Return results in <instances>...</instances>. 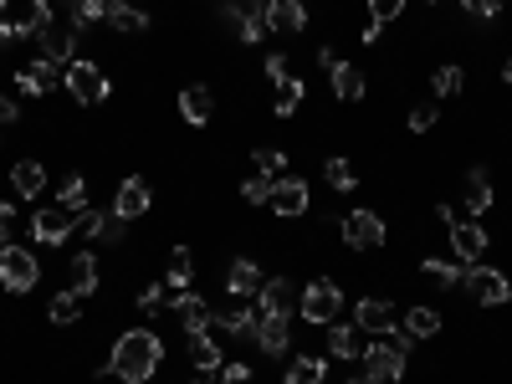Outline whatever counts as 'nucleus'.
I'll list each match as a JSON object with an SVG mask.
<instances>
[{"instance_id": "obj_30", "label": "nucleus", "mask_w": 512, "mask_h": 384, "mask_svg": "<svg viewBox=\"0 0 512 384\" xmlns=\"http://www.w3.org/2000/svg\"><path fill=\"white\" fill-rule=\"evenodd\" d=\"M52 21H57L52 0H26V6L16 11V31H21V36H41V31H47Z\"/></svg>"}, {"instance_id": "obj_61", "label": "nucleus", "mask_w": 512, "mask_h": 384, "mask_svg": "<svg viewBox=\"0 0 512 384\" xmlns=\"http://www.w3.org/2000/svg\"><path fill=\"white\" fill-rule=\"evenodd\" d=\"M149 384H154V379H149Z\"/></svg>"}, {"instance_id": "obj_32", "label": "nucleus", "mask_w": 512, "mask_h": 384, "mask_svg": "<svg viewBox=\"0 0 512 384\" xmlns=\"http://www.w3.org/2000/svg\"><path fill=\"white\" fill-rule=\"evenodd\" d=\"M400 328H405L410 338H436V333H441V313L425 308V303H415L410 313H400Z\"/></svg>"}, {"instance_id": "obj_16", "label": "nucleus", "mask_w": 512, "mask_h": 384, "mask_svg": "<svg viewBox=\"0 0 512 384\" xmlns=\"http://www.w3.org/2000/svg\"><path fill=\"white\" fill-rule=\"evenodd\" d=\"M169 318H175L185 333H205L210 318H216V308H210L200 292H175V303H169Z\"/></svg>"}, {"instance_id": "obj_21", "label": "nucleus", "mask_w": 512, "mask_h": 384, "mask_svg": "<svg viewBox=\"0 0 512 384\" xmlns=\"http://www.w3.org/2000/svg\"><path fill=\"white\" fill-rule=\"evenodd\" d=\"M267 26H272V36H303L308 6H303V0H272V6H267Z\"/></svg>"}, {"instance_id": "obj_51", "label": "nucleus", "mask_w": 512, "mask_h": 384, "mask_svg": "<svg viewBox=\"0 0 512 384\" xmlns=\"http://www.w3.org/2000/svg\"><path fill=\"white\" fill-rule=\"evenodd\" d=\"M21 118V108L11 103V98H0V128H6V123H16Z\"/></svg>"}, {"instance_id": "obj_36", "label": "nucleus", "mask_w": 512, "mask_h": 384, "mask_svg": "<svg viewBox=\"0 0 512 384\" xmlns=\"http://www.w3.org/2000/svg\"><path fill=\"white\" fill-rule=\"evenodd\" d=\"M431 88H436V98H456V93L466 88V72H461L456 62H446V67L431 72Z\"/></svg>"}, {"instance_id": "obj_13", "label": "nucleus", "mask_w": 512, "mask_h": 384, "mask_svg": "<svg viewBox=\"0 0 512 384\" xmlns=\"http://www.w3.org/2000/svg\"><path fill=\"white\" fill-rule=\"evenodd\" d=\"M149 205H154L149 180L128 175V180L118 185V195H113V216H118V221H139V216H149Z\"/></svg>"}, {"instance_id": "obj_54", "label": "nucleus", "mask_w": 512, "mask_h": 384, "mask_svg": "<svg viewBox=\"0 0 512 384\" xmlns=\"http://www.w3.org/2000/svg\"><path fill=\"white\" fill-rule=\"evenodd\" d=\"M190 384H221V374H195Z\"/></svg>"}, {"instance_id": "obj_38", "label": "nucleus", "mask_w": 512, "mask_h": 384, "mask_svg": "<svg viewBox=\"0 0 512 384\" xmlns=\"http://www.w3.org/2000/svg\"><path fill=\"white\" fill-rule=\"evenodd\" d=\"M57 205H67V210H88V180H82V175H67L62 190H57Z\"/></svg>"}, {"instance_id": "obj_52", "label": "nucleus", "mask_w": 512, "mask_h": 384, "mask_svg": "<svg viewBox=\"0 0 512 384\" xmlns=\"http://www.w3.org/2000/svg\"><path fill=\"white\" fill-rule=\"evenodd\" d=\"M338 62H344V57H338V52H333V47H318V67H328V72H333V67H338Z\"/></svg>"}, {"instance_id": "obj_11", "label": "nucleus", "mask_w": 512, "mask_h": 384, "mask_svg": "<svg viewBox=\"0 0 512 384\" xmlns=\"http://www.w3.org/2000/svg\"><path fill=\"white\" fill-rule=\"evenodd\" d=\"M267 205H272V216H282V221H297L308 210V180H297V175H282V180H272V195H267Z\"/></svg>"}, {"instance_id": "obj_5", "label": "nucleus", "mask_w": 512, "mask_h": 384, "mask_svg": "<svg viewBox=\"0 0 512 384\" xmlns=\"http://www.w3.org/2000/svg\"><path fill=\"white\" fill-rule=\"evenodd\" d=\"M297 308H303V318L313 328H328V323H338V308H344V287L333 277H313L303 287V297H297Z\"/></svg>"}, {"instance_id": "obj_40", "label": "nucleus", "mask_w": 512, "mask_h": 384, "mask_svg": "<svg viewBox=\"0 0 512 384\" xmlns=\"http://www.w3.org/2000/svg\"><path fill=\"white\" fill-rule=\"evenodd\" d=\"M164 303H169V282H164V277H159L154 287H144V292H139V313H144V318H154Z\"/></svg>"}, {"instance_id": "obj_42", "label": "nucleus", "mask_w": 512, "mask_h": 384, "mask_svg": "<svg viewBox=\"0 0 512 384\" xmlns=\"http://www.w3.org/2000/svg\"><path fill=\"white\" fill-rule=\"evenodd\" d=\"M405 6H410V0H369V21L390 26V21H400V16H405Z\"/></svg>"}, {"instance_id": "obj_50", "label": "nucleus", "mask_w": 512, "mask_h": 384, "mask_svg": "<svg viewBox=\"0 0 512 384\" xmlns=\"http://www.w3.org/2000/svg\"><path fill=\"white\" fill-rule=\"evenodd\" d=\"M379 36H384V26H379V21H369V26L359 31V41H364V47H379Z\"/></svg>"}, {"instance_id": "obj_53", "label": "nucleus", "mask_w": 512, "mask_h": 384, "mask_svg": "<svg viewBox=\"0 0 512 384\" xmlns=\"http://www.w3.org/2000/svg\"><path fill=\"white\" fill-rule=\"evenodd\" d=\"M52 11H67V21L82 11V0H52Z\"/></svg>"}, {"instance_id": "obj_25", "label": "nucleus", "mask_w": 512, "mask_h": 384, "mask_svg": "<svg viewBox=\"0 0 512 384\" xmlns=\"http://www.w3.org/2000/svg\"><path fill=\"white\" fill-rule=\"evenodd\" d=\"M262 282H267V272L256 267L251 256H236V262L226 267V287H231V297H246V303H251V297L262 292Z\"/></svg>"}, {"instance_id": "obj_29", "label": "nucleus", "mask_w": 512, "mask_h": 384, "mask_svg": "<svg viewBox=\"0 0 512 384\" xmlns=\"http://www.w3.org/2000/svg\"><path fill=\"white\" fill-rule=\"evenodd\" d=\"M164 282H169V292H190V282H195V251H190V246H175V251H169Z\"/></svg>"}, {"instance_id": "obj_15", "label": "nucleus", "mask_w": 512, "mask_h": 384, "mask_svg": "<svg viewBox=\"0 0 512 384\" xmlns=\"http://www.w3.org/2000/svg\"><path fill=\"white\" fill-rule=\"evenodd\" d=\"M210 328H221L226 338H236V344H256V308H246V297H236L231 308H221L216 318H210Z\"/></svg>"}, {"instance_id": "obj_26", "label": "nucleus", "mask_w": 512, "mask_h": 384, "mask_svg": "<svg viewBox=\"0 0 512 384\" xmlns=\"http://www.w3.org/2000/svg\"><path fill=\"white\" fill-rule=\"evenodd\" d=\"M11 190L21 200H41V190H47V164L41 159H16L11 164Z\"/></svg>"}, {"instance_id": "obj_33", "label": "nucleus", "mask_w": 512, "mask_h": 384, "mask_svg": "<svg viewBox=\"0 0 512 384\" xmlns=\"http://www.w3.org/2000/svg\"><path fill=\"white\" fill-rule=\"evenodd\" d=\"M323 379H328V364L313 359V354H297L287 364V374H282V384H323Z\"/></svg>"}, {"instance_id": "obj_44", "label": "nucleus", "mask_w": 512, "mask_h": 384, "mask_svg": "<svg viewBox=\"0 0 512 384\" xmlns=\"http://www.w3.org/2000/svg\"><path fill=\"white\" fill-rule=\"evenodd\" d=\"M502 6H507V0H461V11H466V16H477V21L502 16Z\"/></svg>"}, {"instance_id": "obj_27", "label": "nucleus", "mask_w": 512, "mask_h": 384, "mask_svg": "<svg viewBox=\"0 0 512 384\" xmlns=\"http://www.w3.org/2000/svg\"><path fill=\"white\" fill-rule=\"evenodd\" d=\"M328 82H333V98H344V103H359V98L369 93V82H364V72H359L354 62H338V67L328 72Z\"/></svg>"}, {"instance_id": "obj_59", "label": "nucleus", "mask_w": 512, "mask_h": 384, "mask_svg": "<svg viewBox=\"0 0 512 384\" xmlns=\"http://www.w3.org/2000/svg\"><path fill=\"white\" fill-rule=\"evenodd\" d=\"M0 134H6V128H0Z\"/></svg>"}, {"instance_id": "obj_34", "label": "nucleus", "mask_w": 512, "mask_h": 384, "mask_svg": "<svg viewBox=\"0 0 512 384\" xmlns=\"http://www.w3.org/2000/svg\"><path fill=\"white\" fill-rule=\"evenodd\" d=\"M420 277L436 282V287H456V282L466 277V262H441V256H425V262H420Z\"/></svg>"}, {"instance_id": "obj_28", "label": "nucleus", "mask_w": 512, "mask_h": 384, "mask_svg": "<svg viewBox=\"0 0 512 384\" xmlns=\"http://www.w3.org/2000/svg\"><path fill=\"white\" fill-rule=\"evenodd\" d=\"M303 98H308V82L297 77V72H287V77H277V98H272V113H277V118H292L297 108H303Z\"/></svg>"}, {"instance_id": "obj_2", "label": "nucleus", "mask_w": 512, "mask_h": 384, "mask_svg": "<svg viewBox=\"0 0 512 384\" xmlns=\"http://www.w3.org/2000/svg\"><path fill=\"white\" fill-rule=\"evenodd\" d=\"M405 359H410V333H405V328L390 333V338H374V344L364 349V369H369V379H379V384L405 379Z\"/></svg>"}, {"instance_id": "obj_23", "label": "nucleus", "mask_w": 512, "mask_h": 384, "mask_svg": "<svg viewBox=\"0 0 512 384\" xmlns=\"http://www.w3.org/2000/svg\"><path fill=\"white\" fill-rule=\"evenodd\" d=\"M292 303H297V292L287 277H267L262 292H256V313H272V318H292Z\"/></svg>"}, {"instance_id": "obj_49", "label": "nucleus", "mask_w": 512, "mask_h": 384, "mask_svg": "<svg viewBox=\"0 0 512 384\" xmlns=\"http://www.w3.org/2000/svg\"><path fill=\"white\" fill-rule=\"evenodd\" d=\"M11 41H21V31H16V21L0 16V47H11Z\"/></svg>"}, {"instance_id": "obj_58", "label": "nucleus", "mask_w": 512, "mask_h": 384, "mask_svg": "<svg viewBox=\"0 0 512 384\" xmlns=\"http://www.w3.org/2000/svg\"><path fill=\"white\" fill-rule=\"evenodd\" d=\"M262 6H272V0H262Z\"/></svg>"}, {"instance_id": "obj_19", "label": "nucleus", "mask_w": 512, "mask_h": 384, "mask_svg": "<svg viewBox=\"0 0 512 384\" xmlns=\"http://www.w3.org/2000/svg\"><path fill=\"white\" fill-rule=\"evenodd\" d=\"M57 77H62V67H57V62L36 57V62H26V67L16 72V88H21L26 98H47V93L57 88Z\"/></svg>"}, {"instance_id": "obj_37", "label": "nucleus", "mask_w": 512, "mask_h": 384, "mask_svg": "<svg viewBox=\"0 0 512 384\" xmlns=\"http://www.w3.org/2000/svg\"><path fill=\"white\" fill-rule=\"evenodd\" d=\"M77 303H82L77 292H57L52 303H47V318H52L57 328H72V323H77Z\"/></svg>"}, {"instance_id": "obj_24", "label": "nucleus", "mask_w": 512, "mask_h": 384, "mask_svg": "<svg viewBox=\"0 0 512 384\" xmlns=\"http://www.w3.org/2000/svg\"><path fill=\"white\" fill-rule=\"evenodd\" d=\"M98 282H103V272H98V256H93V251H77L72 262H67V292H77V297H93V292H98Z\"/></svg>"}, {"instance_id": "obj_39", "label": "nucleus", "mask_w": 512, "mask_h": 384, "mask_svg": "<svg viewBox=\"0 0 512 384\" xmlns=\"http://www.w3.org/2000/svg\"><path fill=\"white\" fill-rule=\"evenodd\" d=\"M256 175H267V180H282L287 175V154L282 149H256Z\"/></svg>"}, {"instance_id": "obj_48", "label": "nucleus", "mask_w": 512, "mask_h": 384, "mask_svg": "<svg viewBox=\"0 0 512 384\" xmlns=\"http://www.w3.org/2000/svg\"><path fill=\"white\" fill-rule=\"evenodd\" d=\"M287 72H292V67H287V57H282V52H272V57H267V77L277 82V77H287Z\"/></svg>"}, {"instance_id": "obj_14", "label": "nucleus", "mask_w": 512, "mask_h": 384, "mask_svg": "<svg viewBox=\"0 0 512 384\" xmlns=\"http://www.w3.org/2000/svg\"><path fill=\"white\" fill-rule=\"evenodd\" d=\"M323 333H328V354H333L338 364H354V359H364V349H369V333H364L359 323H328Z\"/></svg>"}, {"instance_id": "obj_1", "label": "nucleus", "mask_w": 512, "mask_h": 384, "mask_svg": "<svg viewBox=\"0 0 512 384\" xmlns=\"http://www.w3.org/2000/svg\"><path fill=\"white\" fill-rule=\"evenodd\" d=\"M164 364V338L154 328H128L118 333V344L108 354V364L93 379H123V384H149Z\"/></svg>"}, {"instance_id": "obj_56", "label": "nucleus", "mask_w": 512, "mask_h": 384, "mask_svg": "<svg viewBox=\"0 0 512 384\" xmlns=\"http://www.w3.org/2000/svg\"><path fill=\"white\" fill-rule=\"evenodd\" d=\"M354 384H379V379H369V374H364V379H354Z\"/></svg>"}, {"instance_id": "obj_9", "label": "nucleus", "mask_w": 512, "mask_h": 384, "mask_svg": "<svg viewBox=\"0 0 512 384\" xmlns=\"http://www.w3.org/2000/svg\"><path fill=\"white\" fill-rule=\"evenodd\" d=\"M354 323L374 338H390V333H400V303H390V297H359Z\"/></svg>"}, {"instance_id": "obj_41", "label": "nucleus", "mask_w": 512, "mask_h": 384, "mask_svg": "<svg viewBox=\"0 0 512 384\" xmlns=\"http://www.w3.org/2000/svg\"><path fill=\"white\" fill-rule=\"evenodd\" d=\"M436 118H441V108H431V103H415V108L405 113L410 134H431V128H436Z\"/></svg>"}, {"instance_id": "obj_60", "label": "nucleus", "mask_w": 512, "mask_h": 384, "mask_svg": "<svg viewBox=\"0 0 512 384\" xmlns=\"http://www.w3.org/2000/svg\"><path fill=\"white\" fill-rule=\"evenodd\" d=\"M425 6H431V0H425Z\"/></svg>"}, {"instance_id": "obj_57", "label": "nucleus", "mask_w": 512, "mask_h": 384, "mask_svg": "<svg viewBox=\"0 0 512 384\" xmlns=\"http://www.w3.org/2000/svg\"><path fill=\"white\" fill-rule=\"evenodd\" d=\"M0 16H6V0H0Z\"/></svg>"}, {"instance_id": "obj_4", "label": "nucleus", "mask_w": 512, "mask_h": 384, "mask_svg": "<svg viewBox=\"0 0 512 384\" xmlns=\"http://www.w3.org/2000/svg\"><path fill=\"white\" fill-rule=\"evenodd\" d=\"M436 221L446 226V236H451V251H456V262H482L487 256V246H492V236H487V226H477V221H461L451 205H436Z\"/></svg>"}, {"instance_id": "obj_20", "label": "nucleus", "mask_w": 512, "mask_h": 384, "mask_svg": "<svg viewBox=\"0 0 512 384\" xmlns=\"http://www.w3.org/2000/svg\"><path fill=\"white\" fill-rule=\"evenodd\" d=\"M287 344H292V318H272V313L256 318V349H262L267 359H282Z\"/></svg>"}, {"instance_id": "obj_17", "label": "nucleus", "mask_w": 512, "mask_h": 384, "mask_svg": "<svg viewBox=\"0 0 512 384\" xmlns=\"http://www.w3.org/2000/svg\"><path fill=\"white\" fill-rule=\"evenodd\" d=\"M185 354L200 374H221L226 369V349L216 344V328H205V333H185Z\"/></svg>"}, {"instance_id": "obj_46", "label": "nucleus", "mask_w": 512, "mask_h": 384, "mask_svg": "<svg viewBox=\"0 0 512 384\" xmlns=\"http://www.w3.org/2000/svg\"><path fill=\"white\" fill-rule=\"evenodd\" d=\"M11 236H16V205L0 200V246H11Z\"/></svg>"}, {"instance_id": "obj_35", "label": "nucleus", "mask_w": 512, "mask_h": 384, "mask_svg": "<svg viewBox=\"0 0 512 384\" xmlns=\"http://www.w3.org/2000/svg\"><path fill=\"white\" fill-rule=\"evenodd\" d=\"M323 175H328V185H333L338 195H349V190L359 185V175H354V164H349L344 154H328V164H323Z\"/></svg>"}, {"instance_id": "obj_47", "label": "nucleus", "mask_w": 512, "mask_h": 384, "mask_svg": "<svg viewBox=\"0 0 512 384\" xmlns=\"http://www.w3.org/2000/svg\"><path fill=\"white\" fill-rule=\"evenodd\" d=\"M221 384H251V369L246 364H226L221 369Z\"/></svg>"}, {"instance_id": "obj_6", "label": "nucleus", "mask_w": 512, "mask_h": 384, "mask_svg": "<svg viewBox=\"0 0 512 384\" xmlns=\"http://www.w3.org/2000/svg\"><path fill=\"white\" fill-rule=\"evenodd\" d=\"M36 277H41V262H36V251H26V246H0V287L6 292H16V297H26L31 287H36Z\"/></svg>"}, {"instance_id": "obj_45", "label": "nucleus", "mask_w": 512, "mask_h": 384, "mask_svg": "<svg viewBox=\"0 0 512 384\" xmlns=\"http://www.w3.org/2000/svg\"><path fill=\"white\" fill-rule=\"evenodd\" d=\"M128 236V221H118L113 216V210H108V216H103V226H98V241H108V246H118Z\"/></svg>"}, {"instance_id": "obj_22", "label": "nucleus", "mask_w": 512, "mask_h": 384, "mask_svg": "<svg viewBox=\"0 0 512 384\" xmlns=\"http://www.w3.org/2000/svg\"><path fill=\"white\" fill-rule=\"evenodd\" d=\"M180 118L190 128H205L210 118H216V93H210L205 82H190V88L180 93Z\"/></svg>"}, {"instance_id": "obj_31", "label": "nucleus", "mask_w": 512, "mask_h": 384, "mask_svg": "<svg viewBox=\"0 0 512 384\" xmlns=\"http://www.w3.org/2000/svg\"><path fill=\"white\" fill-rule=\"evenodd\" d=\"M108 26L123 31V36H144L149 31V11L128 6V0H113V6H108Z\"/></svg>"}, {"instance_id": "obj_8", "label": "nucleus", "mask_w": 512, "mask_h": 384, "mask_svg": "<svg viewBox=\"0 0 512 384\" xmlns=\"http://www.w3.org/2000/svg\"><path fill=\"white\" fill-rule=\"evenodd\" d=\"M31 236L41 246H62L67 236H77V210L67 205H41L36 216H31Z\"/></svg>"}, {"instance_id": "obj_10", "label": "nucleus", "mask_w": 512, "mask_h": 384, "mask_svg": "<svg viewBox=\"0 0 512 384\" xmlns=\"http://www.w3.org/2000/svg\"><path fill=\"white\" fill-rule=\"evenodd\" d=\"M338 231H344V246H354V251H374V246H384V216H379V210H364V205L349 210Z\"/></svg>"}, {"instance_id": "obj_12", "label": "nucleus", "mask_w": 512, "mask_h": 384, "mask_svg": "<svg viewBox=\"0 0 512 384\" xmlns=\"http://www.w3.org/2000/svg\"><path fill=\"white\" fill-rule=\"evenodd\" d=\"M36 47H41V57L57 62V67L77 62V26H72V21H52L47 31L36 36Z\"/></svg>"}, {"instance_id": "obj_3", "label": "nucleus", "mask_w": 512, "mask_h": 384, "mask_svg": "<svg viewBox=\"0 0 512 384\" xmlns=\"http://www.w3.org/2000/svg\"><path fill=\"white\" fill-rule=\"evenodd\" d=\"M62 82H67V93H72V103H77V108H98V103L113 93L108 72H103L93 57H77V62H67V67H62Z\"/></svg>"}, {"instance_id": "obj_18", "label": "nucleus", "mask_w": 512, "mask_h": 384, "mask_svg": "<svg viewBox=\"0 0 512 384\" xmlns=\"http://www.w3.org/2000/svg\"><path fill=\"white\" fill-rule=\"evenodd\" d=\"M492 200H497V190H492L487 164H472V169H466V190H461L466 216H487V210H492Z\"/></svg>"}, {"instance_id": "obj_55", "label": "nucleus", "mask_w": 512, "mask_h": 384, "mask_svg": "<svg viewBox=\"0 0 512 384\" xmlns=\"http://www.w3.org/2000/svg\"><path fill=\"white\" fill-rule=\"evenodd\" d=\"M502 82H507V88H512V57L502 62Z\"/></svg>"}, {"instance_id": "obj_43", "label": "nucleus", "mask_w": 512, "mask_h": 384, "mask_svg": "<svg viewBox=\"0 0 512 384\" xmlns=\"http://www.w3.org/2000/svg\"><path fill=\"white\" fill-rule=\"evenodd\" d=\"M267 195H272V180H267V175L241 180V200H246V205H267Z\"/></svg>"}, {"instance_id": "obj_7", "label": "nucleus", "mask_w": 512, "mask_h": 384, "mask_svg": "<svg viewBox=\"0 0 512 384\" xmlns=\"http://www.w3.org/2000/svg\"><path fill=\"white\" fill-rule=\"evenodd\" d=\"M461 282H466V292H472L482 308H502V303H512V277H507L502 267H482V262H472Z\"/></svg>"}]
</instances>
